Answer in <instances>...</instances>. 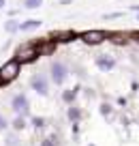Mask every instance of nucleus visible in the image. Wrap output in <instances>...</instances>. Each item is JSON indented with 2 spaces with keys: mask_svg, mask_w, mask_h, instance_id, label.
Wrapping results in <instances>:
<instances>
[{
  "mask_svg": "<svg viewBox=\"0 0 139 146\" xmlns=\"http://www.w3.org/2000/svg\"><path fill=\"white\" fill-rule=\"evenodd\" d=\"M75 95H77V88H75V90H64L62 99L64 101H73V99H75Z\"/></svg>",
  "mask_w": 139,
  "mask_h": 146,
  "instance_id": "nucleus-12",
  "label": "nucleus"
},
{
  "mask_svg": "<svg viewBox=\"0 0 139 146\" xmlns=\"http://www.w3.org/2000/svg\"><path fill=\"white\" fill-rule=\"evenodd\" d=\"M19 71H22V64H19L15 58L7 60V62L0 67V86H7V84L15 82L17 75H19Z\"/></svg>",
  "mask_w": 139,
  "mask_h": 146,
  "instance_id": "nucleus-2",
  "label": "nucleus"
},
{
  "mask_svg": "<svg viewBox=\"0 0 139 146\" xmlns=\"http://www.w3.org/2000/svg\"><path fill=\"white\" fill-rule=\"evenodd\" d=\"M128 36L133 39L135 43H139V30H133V32H128Z\"/></svg>",
  "mask_w": 139,
  "mask_h": 146,
  "instance_id": "nucleus-15",
  "label": "nucleus"
},
{
  "mask_svg": "<svg viewBox=\"0 0 139 146\" xmlns=\"http://www.w3.org/2000/svg\"><path fill=\"white\" fill-rule=\"evenodd\" d=\"M43 146H54V137H47V140H45V144Z\"/></svg>",
  "mask_w": 139,
  "mask_h": 146,
  "instance_id": "nucleus-16",
  "label": "nucleus"
},
{
  "mask_svg": "<svg viewBox=\"0 0 139 146\" xmlns=\"http://www.w3.org/2000/svg\"><path fill=\"white\" fill-rule=\"evenodd\" d=\"M41 26V19H26V22L19 24V30L22 32H28V30H34V28Z\"/></svg>",
  "mask_w": 139,
  "mask_h": 146,
  "instance_id": "nucleus-8",
  "label": "nucleus"
},
{
  "mask_svg": "<svg viewBox=\"0 0 139 146\" xmlns=\"http://www.w3.org/2000/svg\"><path fill=\"white\" fill-rule=\"evenodd\" d=\"M5 127H7V120L2 118V116H0V129H5Z\"/></svg>",
  "mask_w": 139,
  "mask_h": 146,
  "instance_id": "nucleus-17",
  "label": "nucleus"
},
{
  "mask_svg": "<svg viewBox=\"0 0 139 146\" xmlns=\"http://www.w3.org/2000/svg\"><path fill=\"white\" fill-rule=\"evenodd\" d=\"M43 5V0H24V7L26 9H39Z\"/></svg>",
  "mask_w": 139,
  "mask_h": 146,
  "instance_id": "nucleus-11",
  "label": "nucleus"
},
{
  "mask_svg": "<svg viewBox=\"0 0 139 146\" xmlns=\"http://www.w3.org/2000/svg\"><path fill=\"white\" fill-rule=\"evenodd\" d=\"M39 56H41L39 41H26L15 52V60H17L19 64H30V62H34V60H39Z\"/></svg>",
  "mask_w": 139,
  "mask_h": 146,
  "instance_id": "nucleus-1",
  "label": "nucleus"
},
{
  "mask_svg": "<svg viewBox=\"0 0 139 146\" xmlns=\"http://www.w3.org/2000/svg\"><path fill=\"white\" fill-rule=\"evenodd\" d=\"M11 105H13V112H15V114H19V116H26V114H28V110H30V103H28V97H26V95H22V92L13 97Z\"/></svg>",
  "mask_w": 139,
  "mask_h": 146,
  "instance_id": "nucleus-6",
  "label": "nucleus"
},
{
  "mask_svg": "<svg viewBox=\"0 0 139 146\" xmlns=\"http://www.w3.org/2000/svg\"><path fill=\"white\" fill-rule=\"evenodd\" d=\"M79 110H77V108H71V110H69V118H71V120H77V118H79Z\"/></svg>",
  "mask_w": 139,
  "mask_h": 146,
  "instance_id": "nucleus-13",
  "label": "nucleus"
},
{
  "mask_svg": "<svg viewBox=\"0 0 139 146\" xmlns=\"http://www.w3.org/2000/svg\"><path fill=\"white\" fill-rule=\"evenodd\" d=\"M30 86H32V90L34 92H39V95H47L49 92V82H47V78H45L43 73H34L30 78Z\"/></svg>",
  "mask_w": 139,
  "mask_h": 146,
  "instance_id": "nucleus-5",
  "label": "nucleus"
},
{
  "mask_svg": "<svg viewBox=\"0 0 139 146\" xmlns=\"http://www.w3.org/2000/svg\"><path fill=\"white\" fill-rule=\"evenodd\" d=\"M5 30H7V32H17V30H19V24L15 22V19H9V22L5 24Z\"/></svg>",
  "mask_w": 139,
  "mask_h": 146,
  "instance_id": "nucleus-10",
  "label": "nucleus"
},
{
  "mask_svg": "<svg viewBox=\"0 0 139 146\" xmlns=\"http://www.w3.org/2000/svg\"><path fill=\"white\" fill-rule=\"evenodd\" d=\"M49 78H51V82H54L56 86L64 84V82H67V78H69V69H67V64L60 62V60H54V62L49 64Z\"/></svg>",
  "mask_w": 139,
  "mask_h": 146,
  "instance_id": "nucleus-3",
  "label": "nucleus"
},
{
  "mask_svg": "<svg viewBox=\"0 0 139 146\" xmlns=\"http://www.w3.org/2000/svg\"><path fill=\"white\" fill-rule=\"evenodd\" d=\"M15 129H24V116H19L17 120H15V125H13Z\"/></svg>",
  "mask_w": 139,
  "mask_h": 146,
  "instance_id": "nucleus-14",
  "label": "nucleus"
},
{
  "mask_svg": "<svg viewBox=\"0 0 139 146\" xmlns=\"http://www.w3.org/2000/svg\"><path fill=\"white\" fill-rule=\"evenodd\" d=\"M79 39L86 43V45H101L103 41H107L109 35L105 30H86L79 35Z\"/></svg>",
  "mask_w": 139,
  "mask_h": 146,
  "instance_id": "nucleus-4",
  "label": "nucleus"
},
{
  "mask_svg": "<svg viewBox=\"0 0 139 146\" xmlns=\"http://www.w3.org/2000/svg\"><path fill=\"white\" fill-rule=\"evenodd\" d=\"M126 36H128V35H124V32H111V35H109V41H113V43H126Z\"/></svg>",
  "mask_w": 139,
  "mask_h": 146,
  "instance_id": "nucleus-9",
  "label": "nucleus"
},
{
  "mask_svg": "<svg viewBox=\"0 0 139 146\" xmlns=\"http://www.w3.org/2000/svg\"><path fill=\"white\" fill-rule=\"evenodd\" d=\"M96 67L101 69L103 73H107V71H111L113 67H116V58L113 56H107V54H101V56H96Z\"/></svg>",
  "mask_w": 139,
  "mask_h": 146,
  "instance_id": "nucleus-7",
  "label": "nucleus"
},
{
  "mask_svg": "<svg viewBox=\"0 0 139 146\" xmlns=\"http://www.w3.org/2000/svg\"><path fill=\"white\" fill-rule=\"evenodd\" d=\"M5 5H7V0H0V9H2Z\"/></svg>",
  "mask_w": 139,
  "mask_h": 146,
  "instance_id": "nucleus-18",
  "label": "nucleus"
}]
</instances>
